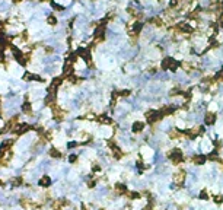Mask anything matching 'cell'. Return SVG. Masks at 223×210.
Listing matches in <instances>:
<instances>
[{
    "label": "cell",
    "instance_id": "1",
    "mask_svg": "<svg viewBox=\"0 0 223 210\" xmlns=\"http://www.w3.org/2000/svg\"><path fill=\"white\" fill-rule=\"evenodd\" d=\"M178 67H180V63L176 62L175 58H171V57H165L161 63L162 70H172V72H175Z\"/></svg>",
    "mask_w": 223,
    "mask_h": 210
},
{
    "label": "cell",
    "instance_id": "2",
    "mask_svg": "<svg viewBox=\"0 0 223 210\" xmlns=\"http://www.w3.org/2000/svg\"><path fill=\"white\" fill-rule=\"evenodd\" d=\"M144 117H146V121L149 123V124H155V123H157V121L163 117V115L161 114V111L149 110L146 114H144Z\"/></svg>",
    "mask_w": 223,
    "mask_h": 210
},
{
    "label": "cell",
    "instance_id": "3",
    "mask_svg": "<svg viewBox=\"0 0 223 210\" xmlns=\"http://www.w3.org/2000/svg\"><path fill=\"white\" fill-rule=\"evenodd\" d=\"M169 159L175 165H178V163H181L184 161V155H182V152H181L180 149H172L171 153H169Z\"/></svg>",
    "mask_w": 223,
    "mask_h": 210
},
{
    "label": "cell",
    "instance_id": "4",
    "mask_svg": "<svg viewBox=\"0 0 223 210\" xmlns=\"http://www.w3.org/2000/svg\"><path fill=\"white\" fill-rule=\"evenodd\" d=\"M18 124H19V117H18V115H15V117H12V118L7 121V124L3 127V130H2L0 133H6V131H9V130H15Z\"/></svg>",
    "mask_w": 223,
    "mask_h": 210
},
{
    "label": "cell",
    "instance_id": "5",
    "mask_svg": "<svg viewBox=\"0 0 223 210\" xmlns=\"http://www.w3.org/2000/svg\"><path fill=\"white\" fill-rule=\"evenodd\" d=\"M51 110H52V115H54V118H56V120L61 121V120L64 118L66 112H64V111H63L57 104H52V105H51Z\"/></svg>",
    "mask_w": 223,
    "mask_h": 210
},
{
    "label": "cell",
    "instance_id": "6",
    "mask_svg": "<svg viewBox=\"0 0 223 210\" xmlns=\"http://www.w3.org/2000/svg\"><path fill=\"white\" fill-rule=\"evenodd\" d=\"M77 54H79V57L83 58L88 64H90V62H92V54H90L89 48H80V50L77 51Z\"/></svg>",
    "mask_w": 223,
    "mask_h": 210
},
{
    "label": "cell",
    "instance_id": "7",
    "mask_svg": "<svg viewBox=\"0 0 223 210\" xmlns=\"http://www.w3.org/2000/svg\"><path fill=\"white\" fill-rule=\"evenodd\" d=\"M172 181L175 182L176 185H182L185 181V172L184 171H178L172 175Z\"/></svg>",
    "mask_w": 223,
    "mask_h": 210
},
{
    "label": "cell",
    "instance_id": "8",
    "mask_svg": "<svg viewBox=\"0 0 223 210\" xmlns=\"http://www.w3.org/2000/svg\"><path fill=\"white\" fill-rule=\"evenodd\" d=\"M149 24L153 25V26H156V28H163L165 26V19L161 18V16H153L149 19Z\"/></svg>",
    "mask_w": 223,
    "mask_h": 210
},
{
    "label": "cell",
    "instance_id": "9",
    "mask_svg": "<svg viewBox=\"0 0 223 210\" xmlns=\"http://www.w3.org/2000/svg\"><path fill=\"white\" fill-rule=\"evenodd\" d=\"M216 112H213V111H207V114H206V117H204V123L207 126H213L214 123H216Z\"/></svg>",
    "mask_w": 223,
    "mask_h": 210
},
{
    "label": "cell",
    "instance_id": "10",
    "mask_svg": "<svg viewBox=\"0 0 223 210\" xmlns=\"http://www.w3.org/2000/svg\"><path fill=\"white\" fill-rule=\"evenodd\" d=\"M140 155H142V158L144 161H149V159L153 156V150L149 148V146H143V148L140 149Z\"/></svg>",
    "mask_w": 223,
    "mask_h": 210
},
{
    "label": "cell",
    "instance_id": "11",
    "mask_svg": "<svg viewBox=\"0 0 223 210\" xmlns=\"http://www.w3.org/2000/svg\"><path fill=\"white\" fill-rule=\"evenodd\" d=\"M31 129H32V127H31L29 124H18V126H16V129H15L13 131L18 134V136H22V134H25L26 131H29Z\"/></svg>",
    "mask_w": 223,
    "mask_h": 210
},
{
    "label": "cell",
    "instance_id": "12",
    "mask_svg": "<svg viewBox=\"0 0 223 210\" xmlns=\"http://www.w3.org/2000/svg\"><path fill=\"white\" fill-rule=\"evenodd\" d=\"M201 133H203V127H193V129H190V130H187V131H185V134H187L190 139L197 137V136L201 134Z\"/></svg>",
    "mask_w": 223,
    "mask_h": 210
},
{
    "label": "cell",
    "instance_id": "13",
    "mask_svg": "<svg viewBox=\"0 0 223 210\" xmlns=\"http://www.w3.org/2000/svg\"><path fill=\"white\" fill-rule=\"evenodd\" d=\"M71 75H73V63L67 60L66 66H64V69H63V77H66L67 79V77L71 76Z\"/></svg>",
    "mask_w": 223,
    "mask_h": 210
},
{
    "label": "cell",
    "instance_id": "14",
    "mask_svg": "<svg viewBox=\"0 0 223 210\" xmlns=\"http://www.w3.org/2000/svg\"><path fill=\"white\" fill-rule=\"evenodd\" d=\"M131 130H133V133H142L143 130H144V123H142V121H136V123H133Z\"/></svg>",
    "mask_w": 223,
    "mask_h": 210
},
{
    "label": "cell",
    "instance_id": "15",
    "mask_svg": "<svg viewBox=\"0 0 223 210\" xmlns=\"http://www.w3.org/2000/svg\"><path fill=\"white\" fill-rule=\"evenodd\" d=\"M206 155H194L193 156V162L195 163V165H203V163H206Z\"/></svg>",
    "mask_w": 223,
    "mask_h": 210
},
{
    "label": "cell",
    "instance_id": "16",
    "mask_svg": "<svg viewBox=\"0 0 223 210\" xmlns=\"http://www.w3.org/2000/svg\"><path fill=\"white\" fill-rule=\"evenodd\" d=\"M114 190L117 194H125V193H127V187L124 185V184H115Z\"/></svg>",
    "mask_w": 223,
    "mask_h": 210
},
{
    "label": "cell",
    "instance_id": "17",
    "mask_svg": "<svg viewBox=\"0 0 223 210\" xmlns=\"http://www.w3.org/2000/svg\"><path fill=\"white\" fill-rule=\"evenodd\" d=\"M24 80H41V77L39 76H37V75H34V73H29V72H26L24 75Z\"/></svg>",
    "mask_w": 223,
    "mask_h": 210
},
{
    "label": "cell",
    "instance_id": "18",
    "mask_svg": "<svg viewBox=\"0 0 223 210\" xmlns=\"http://www.w3.org/2000/svg\"><path fill=\"white\" fill-rule=\"evenodd\" d=\"M22 111H24L25 114L31 115V114H32V105L29 104L28 101H25V102H24V105H22Z\"/></svg>",
    "mask_w": 223,
    "mask_h": 210
},
{
    "label": "cell",
    "instance_id": "19",
    "mask_svg": "<svg viewBox=\"0 0 223 210\" xmlns=\"http://www.w3.org/2000/svg\"><path fill=\"white\" fill-rule=\"evenodd\" d=\"M125 196H127L130 200H139V199H140V194H139L137 191H127Z\"/></svg>",
    "mask_w": 223,
    "mask_h": 210
},
{
    "label": "cell",
    "instance_id": "20",
    "mask_svg": "<svg viewBox=\"0 0 223 210\" xmlns=\"http://www.w3.org/2000/svg\"><path fill=\"white\" fill-rule=\"evenodd\" d=\"M172 112H174V108H172V107H162V108H161V114L163 115V117H166V115H171Z\"/></svg>",
    "mask_w": 223,
    "mask_h": 210
},
{
    "label": "cell",
    "instance_id": "21",
    "mask_svg": "<svg viewBox=\"0 0 223 210\" xmlns=\"http://www.w3.org/2000/svg\"><path fill=\"white\" fill-rule=\"evenodd\" d=\"M51 184V180H50V177H47V175H44L41 180H39V185L41 187H48Z\"/></svg>",
    "mask_w": 223,
    "mask_h": 210
},
{
    "label": "cell",
    "instance_id": "22",
    "mask_svg": "<svg viewBox=\"0 0 223 210\" xmlns=\"http://www.w3.org/2000/svg\"><path fill=\"white\" fill-rule=\"evenodd\" d=\"M98 121L102 123V124H111V123H112V120L108 118L107 115H99V117H98Z\"/></svg>",
    "mask_w": 223,
    "mask_h": 210
},
{
    "label": "cell",
    "instance_id": "23",
    "mask_svg": "<svg viewBox=\"0 0 223 210\" xmlns=\"http://www.w3.org/2000/svg\"><path fill=\"white\" fill-rule=\"evenodd\" d=\"M201 149H203V152H207V153H209L210 150H212V142H207V140H204Z\"/></svg>",
    "mask_w": 223,
    "mask_h": 210
},
{
    "label": "cell",
    "instance_id": "24",
    "mask_svg": "<svg viewBox=\"0 0 223 210\" xmlns=\"http://www.w3.org/2000/svg\"><path fill=\"white\" fill-rule=\"evenodd\" d=\"M47 22H48V25L54 26V25L57 24V18H56V15H50V16L47 18Z\"/></svg>",
    "mask_w": 223,
    "mask_h": 210
},
{
    "label": "cell",
    "instance_id": "25",
    "mask_svg": "<svg viewBox=\"0 0 223 210\" xmlns=\"http://www.w3.org/2000/svg\"><path fill=\"white\" fill-rule=\"evenodd\" d=\"M50 155H51L52 158H61V152H60V150H57L56 148L50 149Z\"/></svg>",
    "mask_w": 223,
    "mask_h": 210
},
{
    "label": "cell",
    "instance_id": "26",
    "mask_svg": "<svg viewBox=\"0 0 223 210\" xmlns=\"http://www.w3.org/2000/svg\"><path fill=\"white\" fill-rule=\"evenodd\" d=\"M22 178L20 177H16V178H13V180H12V185L13 187H19V185H22Z\"/></svg>",
    "mask_w": 223,
    "mask_h": 210
},
{
    "label": "cell",
    "instance_id": "27",
    "mask_svg": "<svg viewBox=\"0 0 223 210\" xmlns=\"http://www.w3.org/2000/svg\"><path fill=\"white\" fill-rule=\"evenodd\" d=\"M200 199H201V200H207V199H209V193H207V190H203L201 193H200Z\"/></svg>",
    "mask_w": 223,
    "mask_h": 210
},
{
    "label": "cell",
    "instance_id": "28",
    "mask_svg": "<svg viewBox=\"0 0 223 210\" xmlns=\"http://www.w3.org/2000/svg\"><path fill=\"white\" fill-rule=\"evenodd\" d=\"M216 82H223V69L219 70V73L216 75Z\"/></svg>",
    "mask_w": 223,
    "mask_h": 210
},
{
    "label": "cell",
    "instance_id": "29",
    "mask_svg": "<svg viewBox=\"0 0 223 210\" xmlns=\"http://www.w3.org/2000/svg\"><path fill=\"white\" fill-rule=\"evenodd\" d=\"M214 201H216V203H222V201H223V196H216V197H214Z\"/></svg>",
    "mask_w": 223,
    "mask_h": 210
},
{
    "label": "cell",
    "instance_id": "30",
    "mask_svg": "<svg viewBox=\"0 0 223 210\" xmlns=\"http://www.w3.org/2000/svg\"><path fill=\"white\" fill-rule=\"evenodd\" d=\"M5 62V52H3V50H0V63Z\"/></svg>",
    "mask_w": 223,
    "mask_h": 210
},
{
    "label": "cell",
    "instance_id": "31",
    "mask_svg": "<svg viewBox=\"0 0 223 210\" xmlns=\"http://www.w3.org/2000/svg\"><path fill=\"white\" fill-rule=\"evenodd\" d=\"M3 31H5V24H3V22H0V34L3 32Z\"/></svg>",
    "mask_w": 223,
    "mask_h": 210
},
{
    "label": "cell",
    "instance_id": "32",
    "mask_svg": "<svg viewBox=\"0 0 223 210\" xmlns=\"http://www.w3.org/2000/svg\"><path fill=\"white\" fill-rule=\"evenodd\" d=\"M76 159H77L76 155H71V156H70V162H76Z\"/></svg>",
    "mask_w": 223,
    "mask_h": 210
},
{
    "label": "cell",
    "instance_id": "33",
    "mask_svg": "<svg viewBox=\"0 0 223 210\" xmlns=\"http://www.w3.org/2000/svg\"><path fill=\"white\" fill-rule=\"evenodd\" d=\"M142 210H153V207H152V206H149V204H147V206H144V207H143Z\"/></svg>",
    "mask_w": 223,
    "mask_h": 210
},
{
    "label": "cell",
    "instance_id": "34",
    "mask_svg": "<svg viewBox=\"0 0 223 210\" xmlns=\"http://www.w3.org/2000/svg\"><path fill=\"white\" fill-rule=\"evenodd\" d=\"M15 3H20V2H24V0H13Z\"/></svg>",
    "mask_w": 223,
    "mask_h": 210
},
{
    "label": "cell",
    "instance_id": "35",
    "mask_svg": "<svg viewBox=\"0 0 223 210\" xmlns=\"http://www.w3.org/2000/svg\"><path fill=\"white\" fill-rule=\"evenodd\" d=\"M157 2H161V3H162V2H163V0H157Z\"/></svg>",
    "mask_w": 223,
    "mask_h": 210
},
{
    "label": "cell",
    "instance_id": "36",
    "mask_svg": "<svg viewBox=\"0 0 223 210\" xmlns=\"http://www.w3.org/2000/svg\"><path fill=\"white\" fill-rule=\"evenodd\" d=\"M222 10H223V2H222Z\"/></svg>",
    "mask_w": 223,
    "mask_h": 210
},
{
    "label": "cell",
    "instance_id": "37",
    "mask_svg": "<svg viewBox=\"0 0 223 210\" xmlns=\"http://www.w3.org/2000/svg\"><path fill=\"white\" fill-rule=\"evenodd\" d=\"M2 184H3V182H2V181H0V185H2Z\"/></svg>",
    "mask_w": 223,
    "mask_h": 210
},
{
    "label": "cell",
    "instance_id": "38",
    "mask_svg": "<svg viewBox=\"0 0 223 210\" xmlns=\"http://www.w3.org/2000/svg\"><path fill=\"white\" fill-rule=\"evenodd\" d=\"M0 107H2V101H0Z\"/></svg>",
    "mask_w": 223,
    "mask_h": 210
}]
</instances>
